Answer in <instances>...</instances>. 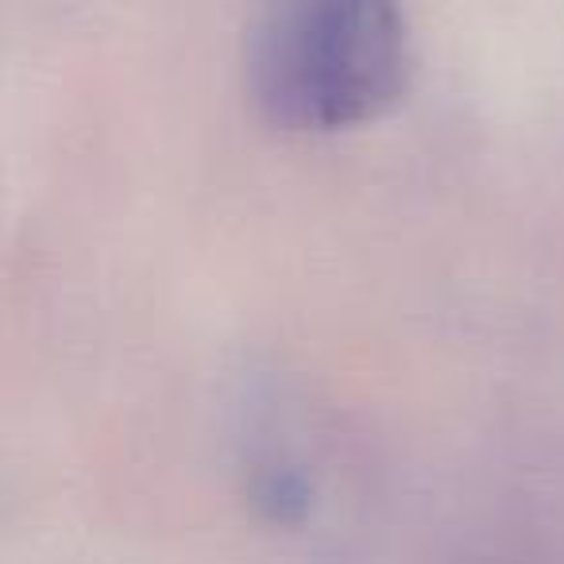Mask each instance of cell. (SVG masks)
Instances as JSON below:
<instances>
[{
	"instance_id": "6da1fadb",
	"label": "cell",
	"mask_w": 564,
	"mask_h": 564,
	"mask_svg": "<svg viewBox=\"0 0 564 564\" xmlns=\"http://www.w3.org/2000/svg\"><path fill=\"white\" fill-rule=\"evenodd\" d=\"M410 78L402 0H263L248 89L271 124L340 132L383 117Z\"/></svg>"
}]
</instances>
